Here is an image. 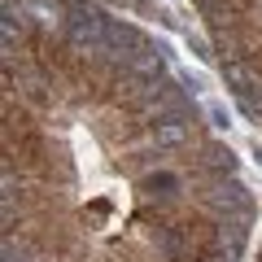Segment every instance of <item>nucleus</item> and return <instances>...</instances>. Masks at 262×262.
Segmentation results:
<instances>
[{"label":"nucleus","mask_w":262,"mask_h":262,"mask_svg":"<svg viewBox=\"0 0 262 262\" xmlns=\"http://www.w3.org/2000/svg\"><path fill=\"white\" fill-rule=\"evenodd\" d=\"M241 110L262 122V0H196Z\"/></svg>","instance_id":"f257e3e1"}]
</instances>
